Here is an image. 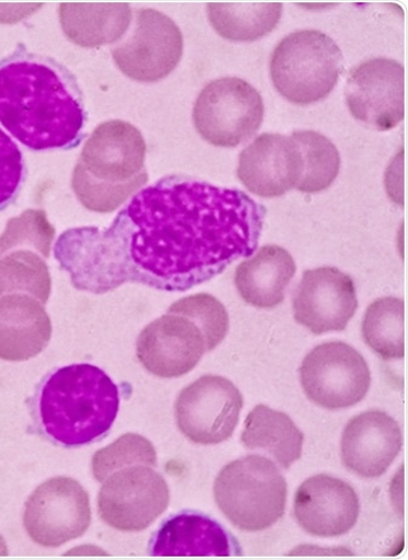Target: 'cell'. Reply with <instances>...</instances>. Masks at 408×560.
<instances>
[{"instance_id": "19", "label": "cell", "mask_w": 408, "mask_h": 560, "mask_svg": "<svg viewBox=\"0 0 408 560\" xmlns=\"http://www.w3.org/2000/svg\"><path fill=\"white\" fill-rule=\"evenodd\" d=\"M51 319L43 304L28 294L0 299V360L28 361L49 346Z\"/></svg>"}, {"instance_id": "25", "label": "cell", "mask_w": 408, "mask_h": 560, "mask_svg": "<svg viewBox=\"0 0 408 560\" xmlns=\"http://www.w3.org/2000/svg\"><path fill=\"white\" fill-rule=\"evenodd\" d=\"M362 337L385 361L405 357V303L395 296L373 302L362 323Z\"/></svg>"}, {"instance_id": "13", "label": "cell", "mask_w": 408, "mask_h": 560, "mask_svg": "<svg viewBox=\"0 0 408 560\" xmlns=\"http://www.w3.org/2000/svg\"><path fill=\"white\" fill-rule=\"evenodd\" d=\"M347 107L358 121L377 131L398 127L405 117V68L395 60L371 59L350 71Z\"/></svg>"}, {"instance_id": "8", "label": "cell", "mask_w": 408, "mask_h": 560, "mask_svg": "<svg viewBox=\"0 0 408 560\" xmlns=\"http://www.w3.org/2000/svg\"><path fill=\"white\" fill-rule=\"evenodd\" d=\"M300 380L305 396L325 409L353 407L364 399L371 386V372L364 357L342 341H328L314 348L303 360Z\"/></svg>"}, {"instance_id": "16", "label": "cell", "mask_w": 408, "mask_h": 560, "mask_svg": "<svg viewBox=\"0 0 408 560\" xmlns=\"http://www.w3.org/2000/svg\"><path fill=\"white\" fill-rule=\"evenodd\" d=\"M303 174L300 148L291 136L264 133L241 153L236 175L244 187L265 199L296 189Z\"/></svg>"}, {"instance_id": "27", "label": "cell", "mask_w": 408, "mask_h": 560, "mask_svg": "<svg viewBox=\"0 0 408 560\" xmlns=\"http://www.w3.org/2000/svg\"><path fill=\"white\" fill-rule=\"evenodd\" d=\"M291 137L300 148L303 163V174L296 189L315 194L330 188L341 170V155L337 147L315 131H296Z\"/></svg>"}, {"instance_id": "29", "label": "cell", "mask_w": 408, "mask_h": 560, "mask_svg": "<svg viewBox=\"0 0 408 560\" xmlns=\"http://www.w3.org/2000/svg\"><path fill=\"white\" fill-rule=\"evenodd\" d=\"M156 452L149 440L138 433H127L108 447L95 453L93 472L98 482L121 470V468L145 465L156 466Z\"/></svg>"}, {"instance_id": "9", "label": "cell", "mask_w": 408, "mask_h": 560, "mask_svg": "<svg viewBox=\"0 0 408 560\" xmlns=\"http://www.w3.org/2000/svg\"><path fill=\"white\" fill-rule=\"evenodd\" d=\"M104 483L97 498L98 514L109 527L119 532H142L168 508V486L151 466L121 468Z\"/></svg>"}, {"instance_id": "21", "label": "cell", "mask_w": 408, "mask_h": 560, "mask_svg": "<svg viewBox=\"0 0 408 560\" xmlns=\"http://www.w3.org/2000/svg\"><path fill=\"white\" fill-rule=\"evenodd\" d=\"M298 267L285 248L267 245L235 270V288L255 307L273 308L285 300V291Z\"/></svg>"}, {"instance_id": "24", "label": "cell", "mask_w": 408, "mask_h": 560, "mask_svg": "<svg viewBox=\"0 0 408 560\" xmlns=\"http://www.w3.org/2000/svg\"><path fill=\"white\" fill-rule=\"evenodd\" d=\"M282 15L280 3H211L208 18L221 37L232 42H255L268 36Z\"/></svg>"}, {"instance_id": "2", "label": "cell", "mask_w": 408, "mask_h": 560, "mask_svg": "<svg viewBox=\"0 0 408 560\" xmlns=\"http://www.w3.org/2000/svg\"><path fill=\"white\" fill-rule=\"evenodd\" d=\"M81 86L51 57L19 48L0 60V125L32 151H68L84 137Z\"/></svg>"}, {"instance_id": "10", "label": "cell", "mask_w": 408, "mask_h": 560, "mask_svg": "<svg viewBox=\"0 0 408 560\" xmlns=\"http://www.w3.org/2000/svg\"><path fill=\"white\" fill-rule=\"evenodd\" d=\"M92 523V509L84 487L71 477H55L28 498L25 529L33 542L56 548L83 536Z\"/></svg>"}, {"instance_id": "12", "label": "cell", "mask_w": 408, "mask_h": 560, "mask_svg": "<svg viewBox=\"0 0 408 560\" xmlns=\"http://www.w3.org/2000/svg\"><path fill=\"white\" fill-rule=\"evenodd\" d=\"M183 55V32L174 20L153 9L138 11L130 36L112 50L119 70L141 83L166 78Z\"/></svg>"}, {"instance_id": "17", "label": "cell", "mask_w": 408, "mask_h": 560, "mask_svg": "<svg viewBox=\"0 0 408 560\" xmlns=\"http://www.w3.org/2000/svg\"><path fill=\"white\" fill-rule=\"evenodd\" d=\"M294 518L313 536L336 537L355 527L360 501L342 479L316 475L304 481L294 497Z\"/></svg>"}, {"instance_id": "5", "label": "cell", "mask_w": 408, "mask_h": 560, "mask_svg": "<svg viewBox=\"0 0 408 560\" xmlns=\"http://www.w3.org/2000/svg\"><path fill=\"white\" fill-rule=\"evenodd\" d=\"M214 501L235 528L258 533L285 513L288 483L276 464L248 455L225 465L214 481Z\"/></svg>"}, {"instance_id": "3", "label": "cell", "mask_w": 408, "mask_h": 560, "mask_svg": "<svg viewBox=\"0 0 408 560\" xmlns=\"http://www.w3.org/2000/svg\"><path fill=\"white\" fill-rule=\"evenodd\" d=\"M119 405L118 386L105 371L75 363L45 376L33 397V416L45 438L77 448L106 436Z\"/></svg>"}, {"instance_id": "26", "label": "cell", "mask_w": 408, "mask_h": 560, "mask_svg": "<svg viewBox=\"0 0 408 560\" xmlns=\"http://www.w3.org/2000/svg\"><path fill=\"white\" fill-rule=\"evenodd\" d=\"M28 294L47 304L51 277L45 259L32 249H14L0 257V299L8 294Z\"/></svg>"}, {"instance_id": "30", "label": "cell", "mask_w": 408, "mask_h": 560, "mask_svg": "<svg viewBox=\"0 0 408 560\" xmlns=\"http://www.w3.org/2000/svg\"><path fill=\"white\" fill-rule=\"evenodd\" d=\"M167 313L188 317L202 331L208 351L218 348L230 330V316L213 295L199 293L186 296L168 307Z\"/></svg>"}, {"instance_id": "18", "label": "cell", "mask_w": 408, "mask_h": 560, "mask_svg": "<svg viewBox=\"0 0 408 560\" xmlns=\"http://www.w3.org/2000/svg\"><path fill=\"white\" fill-rule=\"evenodd\" d=\"M403 448L399 422L381 410L351 419L341 443L347 470L362 478H378L389 470Z\"/></svg>"}, {"instance_id": "32", "label": "cell", "mask_w": 408, "mask_h": 560, "mask_svg": "<svg viewBox=\"0 0 408 560\" xmlns=\"http://www.w3.org/2000/svg\"><path fill=\"white\" fill-rule=\"evenodd\" d=\"M8 555V547L2 536H0V556Z\"/></svg>"}, {"instance_id": "7", "label": "cell", "mask_w": 408, "mask_h": 560, "mask_svg": "<svg viewBox=\"0 0 408 560\" xmlns=\"http://www.w3.org/2000/svg\"><path fill=\"white\" fill-rule=\"evenodd\" d=\"M265 118L263 96L245 80L225 77L201 90L193 122L202 140L214 147L234 148L252 139Z\"/></svg>"}, {"instance_id": "28", "label": "cell", "mask_w": 408, "mask_h": 560, "mask_svg": "<svg viewBox=\"0 0 408 560\" xmlns=\"http://www.w3.org/2000/svg\"><path fill=\"white\" fill-rule=\"evenodd\" d=\"M55 237V228L43 210H26L15 219H11L5 231L0 235V257L16 248L36 250L44 259H48Z\"/></svg>"}, {"instance_id": "14", "label": "cell", "mask_w": 408, "mask_h": 560, "mask_svg": "<svg viewBox=\"0 0 408 560\" xmlns=\"http://www.w3.org/2000/svg\"><path fill=\"white\" fill-rule=\"evenodd\" d=\"M358 306L353 279L334 267L305 270L293 299L294 319L316 336L345 330Z\"/></svg>"}, {"instance_id": "31", "label": "cell", "mask_w": 408, "mask_h": 560, "mask_svg": "<svg viewBox=\"0 0 408 560\" xmlns=\"http://www.w3.org/2000/svg\"><path fill=\"white\" fill-rule=\"evenodd\" d=\"M26 175L24 154L14 140L0 129V211L18 199Z\"/></svg>"}, {"instance_id": "6", "label": "cell", "mask_w": 408, "mask_h": 560, "mask_svg": "<svg viewBox=\"0 0 408 560\" xmlns=\"http://www.w3.org/2000/svg\"><path fill=\"white\" fill-rule=\"evenodd\" d=\"M269 68L271 82L283 98L308 106L333 93L345 71V57L327 34L302 30L278 44Z\"/></svg>"}, {"instance_id": "15", "label": "cell", "mask_w": 408, "mask_h": 560, "mask_svg": "<svg viewBox=\"0 0 408 560\" xmlns=\"http://www.w3.org/2000/svg\"><path fill=\"white\" fill-rule=\"evenodd\" d=\"M208 351L201 329L186 316L167 313L147 326L136 353L143 368L159 378L186 375Z\"/></svg>"}, {"instance_id": "20", "label": "cell", "mask_w": 408, "mask_h": 560, "mask_svg": "<svg viewBox=\"0 0 408 560\" xmlns=\"http://www.w3.org/2000/svg\"><path fill=\"white\" fill-rule=\"evenodd\" d=\"M235 541L222 525L199 512H180L166 520L152 537L155 557H230Z\"/></svg>"}, {"instance_id": "1", "label": "cell", "mask_w": 408, "mask_h": 560, "mask_svg": "<svg viewBox=\"0 0 408 560\" xmlns=\"http://www.w3.org/2000/svg\"><path fill=\"white\" fill-rule=\"evenodd\" d=\"M266 214L240 189L168 176L136 194L107 230H72L70 267L86 292L126 282L184 292L253 256Z\"/></svg>"}, {"instance_id": "11", "label": "cell", "mask_w": 408, "mask_h": 560, "mask_svg": "<svg viewBox=\"0 0 408 560\" xmlns=\"http://www.w3.org/2000/svg\"><path fill=\"white\" fill-rule=\"evenodd\" d=\"M244 397L231 381L203 375L177 397V427L196 444H220L233 436L240 422Z\"/></svg>"}, {"instance_id": "23", "label": "cell", "mask_w": 408, "mask_h": 560, "mask_svg": "<svg viewBox=\"0 0 408 560\" xmlns=\"http://www.w3.org/2000/svg\"><path fill=\"white\" fill-rule=\"evenodd\" d=\"M241 441L246 450L264 451L289 470L301 459L304 434L288 415L258 405L245 419Z\"/></svg>"}, {"instance_id": "22", "label": "cell", "mask_w": 408, "mask_h": 560, "mask_svg": "<svg viewBox=\"0 0 408 560\" xmlns=\"http://www.w3.org/2000/svg\"><path fill=\"white\" fill-rule=\"evenodd\" d=\"M59 16L66 37L83 48L116 43L131 24L129 4L63 3Z\"/></svg>"}, {"instance_id": "4", "label": "cell", "mask_w": 408, "mask_h": 560, "mask_svg": "<svg viewBox=\"0 0 408 560\" xmlns=\"http://www.w3.org/2000/svg\"><path fill=\"white\" fill-rule=\"evenodd\" d=\"M142 133L123 120L102 122L86 140L72 176V188L85 209L116 211L140 190L149 174Z\"/></svg>"}]
</instances>
